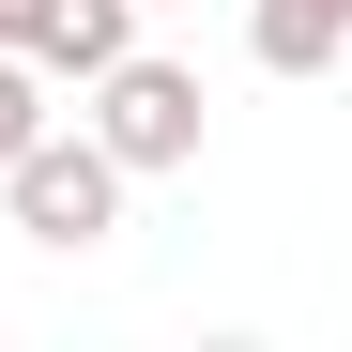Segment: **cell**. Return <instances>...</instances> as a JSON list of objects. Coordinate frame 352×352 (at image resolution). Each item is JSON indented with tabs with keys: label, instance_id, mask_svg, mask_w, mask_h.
<instances>
[{
	"label": "cell",
	"instance_id": "6da1fadb",
	"mask_svg": "<svg viewBox=\"0 0 352 352\" xmlns=\"http://www.w3.org/2000/svg\"><path fill=\"white\" fill-rule=\"evenodd\" d=\"M92 107L77 123L123 153V184H168V168H199V138H214V92H199V62H153V46H123L107 77H77Z\"/></svg>",
	"mask_w": 352,
	"mask_h": 352
},
{
	"label": "cell",
	"instance_id": "7a4b0ae2",
	"mask_svg": "<svg viewBox=\"0 0 352 352\" xmlns=\"http://www.w3.org/2000/svg\"><path fill=\"white\" fill-rule=\"evenodd\" d=\"M0 214H16L31 245H62V261H92L107 230H123V153H107L92 123H77V138L46 123V138H31L16 168H0Z\"/></svg>",
	"mask_w": 352,
	"mask_h": 352
},
{
	"label": "cell",
	"instance_id": "3957f363",
	"mask_svg": "<svg viewBox=\"0 0 352 352\" xmlns=\"http://www.w3.org/2000/svg\"><path fill=\"white\" fill-rule=\"evenodd\" d=\"M0 46H16V62H46V92L62 77H107L138 46V0H16V16H0Z\"/></svg>",
	"mask_w": 352,
	"mask_h": 352
},
{
	"label": "cell",
	"instance_id": "277c9868",
	"mask_svg": "<svg viewBox=\"0 0 352 352\" xmlns=\"http://www.w3.org/2000/svg\"><path fill=\"white\" fill-rule=\"evenodd\" d=\"M245 62L261 77H337L352 62V16L337 0H245Z\"/></svg>",
	"mask_w": 352,
	"mask_h": 352
},
{
	"label": "cell",
	"instance_id": "5b68a950",
	"mask_svg": "<svg viewBox=\"0 0 352 352\" xmlns=\"http://www.w3.org/2000/svg\"><path fill=\"white\" fill-rule=\"evenodd\" d=\"M46 138V62H16V46H0V168H16Z\"/></svg>",
	"mask_w": 352,
	"mask_h": 352
},
{
	"label": "cell",
	"instance_id": "8992f818",
	"mask_svg": "<svg viewBox=\"0 0 352 352\" xmlns=\"http://www.w3.org/2000/svg\"><path fill=\"white\" fill-rule=\"evenodd\" d=\"M0 16H16V0H0Z\"/></svg>",
	"mask_w": 352,
	"mask_h": 352
},
{
	"label": "cell",
	"instance_id": "52a82bcc",
	"mask_svg": "<svg viewBox=\"0 0 352 352\" xmlns=\"http://www.w3.org/2000/svg\"><path fill=\"white\" fill-rule=\"evenodd\" d=\"M138 16H153V0H138Z\"/></svg>",
	"mask_w": 352,
	"mask_h": 352
},
{
	"label": "cell",
	"instance_id": "ba28073f",
	"mask_svg": "<svg viewBox=\"0 0 352 352\" xmlns=\"http://www.w3.org/2000/svg\"><path fill=\"white\" fill-rule=\"evenodd\" d=\"M337 16H352V0H337Z\"/></svg>",
	"mask_w": 352,
	"mask_h": 352
}]
</instances>
